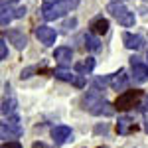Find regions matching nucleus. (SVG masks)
Here are the masks:
<instances>
[{
    "label": "nucleus",
    "mask_w": 148,
    "mask_h": 148,
    "mask_svg": "<svg viewBox=\"0 0 148 148\" xmlns=\"http://www.w3.org/2000/svg\"><path fill=\"white\" fill-rule=\"evenodd\" d=\"M136 128L138 126L132 123L130 116H121L119 123H116V132H119V134H130V132H134Z\"/></svg>",
    "instance_id": "nucleus-13"
},
{
    "label": "nucleus",
    "mask_w": 148,
    "mask_h": 148,
    "mask_svg": "<svg viewBox=\"0 0 148 148\" xmlns=\"http://www.w3.org/2000/svg\"><path fill=\"white\" fill-rule=\"evenodd\" d=\"M53 59L61 63V67H67V65H71V59H73V49H71V47H65V46L56 47Z\"/></svg>",
    "instance_id": "nucleus-10"
},
{
    "label": "nucleus",
    "mask_w": 148,
    "mask_h": 148,
    "mask_svg": "<svg viewBox=\"0 0 148 148\" xmlns=\"http://www.w3.org/2000/svg\"><path fill=\"white\" fill-rule=\"evenodd\" d=\"M91 34L95 36H103V34H107V30H109V20L107 18H103V16H99V18H95L91 22Z\"/></svg>",
    "instance_id": "nucleus-14"
},
{
    "label": "nucleus",
    "mask_w": 148,
    "mask_h": 148,
    "mask_svg": "<svg viewBox=\"0 0 148 148\" xmlns=\"http://www.w3.org/2000/svg\"><path fill=\"white\" fill-rule=\"evenodd\" d=\"M12 18H14V12H12V8H10V6H6V2H2V18H0L2 28H8V24H10Z\"/></svg>",
    "instance_id": "nucleus-19"
},
{
    "label": "nucleus",
    "mask_w": 148,
    "mask_h": 148,
    "mask_svg": "<svg viewBox=\"0 0 148 148\" xmlns=\"http://www.w3.org/2000/svg\"><path fill=\"white\" fill-rule=\"evenodd\" d=\"M114 2H125V0H114Z\"/></svg>",
    "instance_id": "nucleus-28"
},
{
    "label": "nucleus",
    "mask_w": 148,
    "mask_h": 148,
    "mask_svg": "<svg viewBox=\"0 0 148 148\" xmlns=\"http://www.w3.org/2000/svg\"><path fill=\"white\" fill-rule=\"evenodd\" d=\"M36 71V67H26V69H22V73H20V77L22 79H28V77H32V73Z\"/></svg>",
    "instance_id": "nucleus-22"
},
{
    "label": "nucleus",
    "mask_w": 148,
    "mask_h": 148,
    "mask_svg": "<svg viewBox=\"0 0 148 148\" xmlns=\"http://www.w3.org/2000/svg\"><path fill=\"white\" fill-rule=\"evenodd\" d=\"M138 109H140L142 113H148V97L144 99V103H142V105H138Z\"/></svg>",
    "instance_id": "nucleus-25"
},
{
    "label": "nucleus",
    "mask_w": 148,
    "mask_h": 148,
    "mask_svg": "<svg viewBox=\"0 0 148 148\" xmlns=\"http://www.w3.org/2000/svg\"><path fill=\"white\" fill-rule=\"evenodd\" d=\"M8 2H18V0H8Z\"/></svg>",
    "instance_id": "nucleus-29"
},
{
    "label": "nucleus",
    "mask_w": 148,
    "mask_h": 148,
    "mask_svg": "<svg viewBox=\"0 0 148 148\" xmlns=\"http://www.w3.org/2000/svg\"><path fill=\"white\" fill-rule=\"evenodd\" d=\"M2 148H22V144L20 142H4Z\"/></svg>",
    "instance_id": "nucleus-24"
},
{
    "label": "nucleus",
    "mask_w": 148,
    "mask_h": 148,
    "mask_svg": "<svg viewBox=\"0 0 148 148\" xmlns=\"http://www.w3.org/2000/svg\"><path fill=\"white\" fill-rule=\"evenodd\" d=\"M130 69H132V77L138 83H144L148 81V65L140 59V57H130Z\"/></svg>",
    "instance_id": "nucleus-6"
},
{
    "label": "nucleus",
    "mask_w": 148,
    "mask_h": 148,
    "mask_svg": "<svg viewBox=\"0 0 148 148\" xmlns=\"http://www.w3.org/2000/svg\"><path fill=\"white\" fill-rule=\"evenodd\" d=\"M24 132L22 125H20V116L18 114H12V116H8V121H4L2 125H0V134H2V140L6 142L8 138H16L20 136ZM10 142V140H8Z\"/></svg>",
    "instance_id": "nucleus-3"
},
{
    "label": "nucleus",
    "mask_w": 148,
    "mask_h": 148,
    "mask_svg": "<svg viewBox=\"0 0 148 148\" xmlns=\"http://www.w3.org/2000/svg\"><path fill=\"white\" fill-rule=\"evenodd\" d=\"M83 42H85V47L89 49V51H93V53H97V51H101V42H99V38L95 34H85L83 36Z\"/></svg>",
    "instance_id": "nucleus-16"
},
{
    "label": "nucleus",
    "mask_w": 148,
    "mask_h": 148,
    "mask_svg": "<svg viewBox=\"0 0 148 148\" xmlns=\"http://www.w3.org/2000/svg\"><path fill=\"white\" fill-rule=\"evenodd\" d=\"M144 130H146V132H148V114H146V116H144Z\"/></svg>",
    "instance_id": "nucleus-27"
},
{
    "label": "nucleus",
    "mask_w": 148,
    "mask_h": 148,
    "mask_svg": "<svg viewBox=\"0 0 148 148\" xmlns=\"http://www.w3.org/2000/svg\"><path fill=\"white\" fill-rule=\"evenodd\" d=\"M0 59H2V61L8 59V47H6V40H4V38L0 40Z\"/></svg>",
    "instance_id": "nucleus-20"
},
{
    "label": "nucleus",
    "mask_w": 148,
    "mask_h": 148,
    "mask_svg": "<svg viewBox=\"0 0 148 148\" xmlns=\"http://www.w3.org/2000/svg\"><path fill=\"white\" fill-rule=\"evenodd\" d=\"M73 132H71V128L65 125H59V126H53L51 128V140L56 142V144H65L69 140H73Z\"/></svg>",
    "instance_id": "nucleus-8"
},
{
    "label": "nucleus",
    "mask_w": 148,
    "mask_h": 148,
    "mask_svg": "<svg viewBox=\"0 0 148 148\" xmlns=\"http://www.w3.org/2000/svg\"><path fill=\"white\" fill-rule=\"evenodd\" d=\"M140 97H142V91H138V89H130V91L121 93V95L116 97V101H114V109H119V111H128V109H132V107L138 105Z\"/></svg>",
    "instance_id": "nucleus-4"
},
{
    "label": "nucleus",
    "mask_w": 148,
    "mask_h": 148,
    "mask_svg": "<svg viewBox=\"0 0 148 148\" xmlns=\"http://www.w3.org/2000/svg\"><path fill=\"white\" fill-rule=\"evenodd\" d=\"M36 38L44 46H53L56 40H57V32L53 28H49V26H38L36 28Z\"/></svg>",
    "instance_id": "nucleus-7"
},
{
    "label": "nucleus",
    "mask_w": 148,
    "mask_h": 148,
    "mask_svg": "<svg viewBox=\"0 0 148 148\" xmlns=\"http://www.w3.org/2000/svg\"><path fill=\"white\" fill-rule=\"evenodd\" d=\"M51 75L59 81H67L71 85H75V87H79L83 89L85 87V75H79V73H73V71H69L67 67H57L51 71Z\"/></svg>",
    "instance_id": "nucleus-5"
},
{
    "label": "nucleus",
    "mask_w": 148,
    "mask_h": 148,
    "mask_svg": "<svg viewBox=\"0 0 148 148\" xmlns=\"http://www.w3.org/2000/svg\"><path fill=\"white\" fill-rule=\"evenodd\" d=\"M111 87H113L114 91H123L125 93V89L128 87V75H126L125 69H119L116 73L111 75Z\"/></svg>",
    "instance_id": "nucleus-9"
},
{
    "label": "nucleus",
    "mask_w": 148,
    "mask_h": 148,
    "mask_svg": "<svg viewBox=\"0 0 148 148\" xmlns=\"http://www.w3.org/2000/svg\"><path fill=\"white\" fill-rule=\"evenodd\" d=\"M26 16V6H18L14 10V18H24Z\"/></svg>",
    "instance_id": "nucleus-23"
},
{
    "label": "nucleus",
    "mask_w": 148,
    "mask_h": 148,
    "mask_svg": "<svg viewBox=\"0 0 148 148\" xmlns=\"http://www.w3.org/2000/svg\"><path fill=\"white\" fill-rule=\"evenodd\" d=\"M8 40L18 49H24V47L28 46V38L24 36V32H18V30H8Z\"/></svg>",
    "instance_id": "nucleus-15"
},
{
    "label": "nucleus",
    "mask_w": 148,
    "mask_h": 148,
    "mask_svg": "<svg viewBox=\"0 0 148 148\" xmlns=\"http://www.w3.org/2000/svg\"><path fill=\"white\" fill-rule=\"evenodd\" d=\"M107 12H109L119 24H123L125 28L134 26V20H136V18H134V12H130L123 2H111V4L107 6Z\"/></svg>",
    "instance_id": "nucleus-2"
},
{
    "label": "nucleus",
    "mask_w": 148,
    "mask_h": 148,
    "mask_svg": "<svg viewBox=\"0 0 148 148\" xmlns=\"http://www.w3.org/2000/svg\"><path fill=\"white\" fill-rule=\"evenodd\" d=\"M16 107H18V103L16 99H4L2 101V114L4 116H12V114H16Z\"/></svg>",
    "instance_id": "nucleus-18"
},
{
    "label": "nucleus",
    "mask_w": 148,
    "mask_h": 148,
    "mask_svg": "<svg viewBox=\"0 0 148 148\" xmlns=\"http://www.w3.org/2000/svg\"><path fill=\"white\" fill-rule=\"evenodd\" d=\"M77 26V20L75 18H69V20H65V24H63V32H69V30H73Z\"/></svg>",
    "instance_id": "nucleus-21"
},
{
    "label": "nucleus",
    "mask_w": 148,
    "mask_h": 148,
    "mask_svg": "<svg viewBox=\"0 0 148 148\" xmlns=\"http://www.w3.org/2000/svg\"><path fill=\"white\" fill-rule=\"evenodd\" d=\"M93 67H95V59H93V57H87L85 61H81V63L75 65V71H77L79 75H87V73L93 71Z\"/></svg>",
    "instance_id": "nucleus-17"
},
{
    "label": "nucleus",
    "mask_w": 148,
    "mask_h": 148,
    "mask_svg": "<svg viewBox=\"0 0 148 148\" xmlns=\"http://www.w3.org/2000/svg\"><path fill=\"white\" fill-rule=\"evenodd\" d=\"M46 2H56V0H46Z\"/></svg>",
    "instance_id": "nucleus-30"
},
{
    "label": "nucleus",
    "mask_w": 148,
    "mask_h": 148,
    "mask_svg": "<svg viewBox=\"0 0 148 148\" xmlns=\"http://www.w3.org/2000/svg\"><path fill=\"white\" fill-rule=\"evenodd\" d=\"M101 148H103V146H101Z\"/></svg>",
    "instance_id": "nucleus-31"
},
{
    "label": "nucleus",
    "mask_w": 148,
    "mask_h": 148,
    "mask_svg": "<svg viewBox=\"0 0 148 148\" xmlns=\"http://www.w3.org/2000/svg\"><path fill=\"white\" fill-rule=\"evenodd\" d=\"M123 44H125V47H128V49H140V47L144 46V38L138 34H130V32H125L123 34Z\"/></svg>",
    "instance_id": "nucleus-11"
},
{
    "label": "nucleus",
    "mask_w": 148,
    "mask_h": 148,
    "mask_svg": "<svg viewBox=\"0 0 148 148\" xmlns=\"http://www.w3.org/2000/svg\"><path fill=\"white\" fill-rule=\"evenodd\" d=\"M114 111H116V109H114V105H111L109 101H105V99H103V101H99L95 107H93L89 113L97 114V116H111V114H114Z\"/></svg>",
    "instance_id": "nucleus-12"
},
{
    "label": "nucleus",
    "mask_w": 148,
    "mask_h": 148,
    "mask_svg": "<svg viewBox=\"0 0 148 148\" xmlns=\"http://www.w3.org/2000/svg\"><path fill=\"white\" fill-rule=\"evenodd\" d=\"M77 4H79V0H56V2H44V6H42L40 12H42L44 20L51 22V20L61 18L63 14H67L69 10H73Z\"/></svg>",
    "instance_id": "nucleus-1"
},
{
    "label": "nucleus",
    "mask_w": 148,
    "mask_h": 148,
    "mask_svg": "<svg viewBox=\"0 0 148 148\" xmlns=\"http://www.w3.org/2000/svg\"><path fill=\"white\" fill-rule=\"evenodd\" d=\"M107 130H109V126H107V125H101V126H97V128H95V132H97V134H101V132H107Z\"/></svg>",
    "instance_id": "nucleus-26"
}]
</instances>
